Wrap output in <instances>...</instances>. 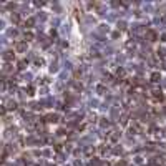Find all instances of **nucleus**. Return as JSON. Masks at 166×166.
<instances>
[{
	"mask_svg": "<svg viewBox=\"0 0 166 166\" xmlns=\"http://www.w3.org/2000/svg\"><path fill=\"white\" fill-rule=\"evenodd\" d=\"M118 133H116V131H111V133H110V140H111V141H116V140H118Z\"/></svg>",
	"mask_w": 166,
	"mask_h": 166,
	"instance_id": "obj_5",
	"label": "nucleus"
},
{
	"mask_svg": "<svg viewBox=\"0 0 166 166\" xmlns=\"http://www.w3.org/2000/svg\"><path fill=\"white\" fill-rule=\"evenodd\" d=\"M33 40V33L32 32H25V42H30Z\"/></svg>",
	"mask_w": 166,
	"mask_h": 166,
	"instance_id": "obj_6",
	"label": "nucleus"
},
{
	"mask_svg": "<svg viewBox=\"0 0 166 166\" xmlns=\"http://www.w3.org/2000/svg\"><path fill=\"white\" fill-rule=\"evenodd\" d=\"M96 90H98V93H103V91H105V87H103V85H98V88H96Z\"/></svg>",
	"mask_w": 166,
	"mask_h": 166,
	"instance_id": "obj_9",
	"label": "nucleus"
},
{
	"mask_svg": "<svg viewBox=\"0 0 166 166\" xmlns=\"http://www.w3.org/2000/svg\"><path fill=\"white\" fill-rule=\"evenodd\" d=\"M160 73H158V72H153V73H151V82H153V83H156V82H160Z\"/></svg>",
	"mask_w": 166,
	"mask_h": 166,
	"instance_id": "obj_3",
	"label": "nucleus"
},
{
	"mask_svg": "<svg viewBox=\"0 0 166 166\" xmlns=\"http://www.w3.org/2000/svg\"><path fill=\"white\" fill-rule=\"evenodd\" d=\"M146 38H148L150 42H156L158 35H156V32H153V30H148V32H146Z\"/></svg>",
	"mask_w": 166,
	"mask_h": 166,
	"instance_id": "obj_2",
	"label": "nucleus"
},
{
	"mask_svg": "<svg viewBox=\"0 0 166 166\" xmlns=\"http://www.w3.org/2000/svg\"><path fill=\"white\" fill-rule=\"evenodd\" d=\"M4 58H5V60H13V52H10V50L5 52L4 53Z\"/></svg>",
	"mask_w": 166,
	"mask_h": 166,
	"instance_id": "obj_4",
	"label": "nucleus"
},
{
	"mask_svg": "<svg viewBox=\"0 0 166 166\" xmlns=\"http://www.w3.org/2000/svg\"><path fill=\"white\" fill-rule=\"evenodd\" d=\"M33 22H35L33 18H28V20L25 22V27H32V25H33Z\"/></svg>",
	"mask_w": 166,
	"mask_h": 166,
	"instance_id": "obj_8",
	"label": "nucleus"
},
{
	"mask_svg": "<svg viewBox=\"0 0 166 166\" xmlns=\"http://www.w3.org/2000/svg\"><path fill=\"white\" fill-rule=\"evenodd\" d=\"M150 166H158V165H150Z\"/></svg>",
	"mask_w": 166,
	"mask_h": 166,
	"instance_id": "obj_13",
	"label": "nucleus"
},
{
	"mask_svg": "<svg viewBox=\"0 0 166 166\" xmlns=\"http://www.w3.org/2000/svg\"><path fill=\"white\" fill-rule=\"evenodd\" d=\"M118 28H124V22H120V23H118Z\"/></svg>",
	"mask_w": 166,
	"mask_h": 166,
	"instance_id": "obj_11",
	"label": "nucleus"
},
{
	"mask_svg": "<svg viewBox=\"0 0 166 166\" xmlns=\"http://www.w3.org/2000/svg\"><path fill=\"white\" fill-rule=\"evenodd\" d=\"M28 95H33V87H28Z\"/></svg>",
	"mask_w": 166,
	"mask_h": 166,
	"instance_id": "obj_12",
	"label": "nucleus"
},
{
	"mask_svg": "<svg viewBox=\"0 0 166 166\" xmlns=\"http://www.w3.org/2000/svg\"><path fill=\"white\" fill-rule=\"evenodd\" d=\"M7 108H15V101H10V103H8V106H7Z\"/></svg>",
	"mask_w": 166,
	"mask_h": 166,
	"instance_id": "obj_10",
	"label": "nucleus"
},
{
	"mask_svg": "<svg viewBox=\"0 0 166 166\" xmlns=\"http://www.w3.org/2000/svg\"><path fill=\"white\" fill-rule=\"evenodd\" d=\"M48 121H57V120H58V116H57V115H50V116H48Z\"/></svg>",
	"mask_w": 166,
	"mask_h": 166,
	"instance_id": "obj_7",
	"label": "nucleus"
},
{
	"mask_svg": "<svg viewBox=\"0 0 166 166\" xmlns=\"http://www.w3.org/2000/svg\"><path fill=\"white\" fill-rule=\"evenodd\" d=\"M15 50L17 52H25L27 50V42H17L15 43Z\"/></svg>",
	"mask_w": 166,
	"mask_h": 166,
	"instance_id": "obj_1",
	"label": "nucleus"
}]
</instances>
